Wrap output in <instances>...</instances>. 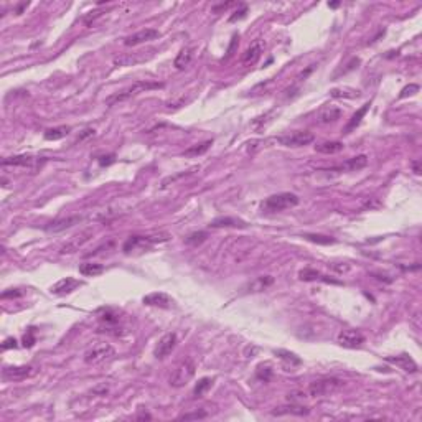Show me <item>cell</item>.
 Here are the masks:
<instances>
[{"instance_id":"cell-3","label":"cell","mask_w":422,"mask_h":422,"mask_svg":"<svg viewBox=\"0 0 422 422\" xmlns=\"http://www.w3.org/2000/svg\"><path fill=\"white\" fill-rule=\"evenodd\" d=\"M345 381H341L338 378H322L317 379L308 384L307 387V394L312 397H322V396H330L341 389Z\"/></svg>"},{"instance_id":"cell-33","label":"cell","mask_w":422,"mask_h":422,"mask_svg":"<svg viewBox=\"0 0 422 422\" xmlns=\"http://www.w3.org/2000/svg\"><path fill=\"white\" fill-rule=\"evenodd\" d=\"M211 382H213L211 378H201L198 382H196V386H195V389H193V394H195L196 397L203 396L205 392L211 387Z\"/></svg>"},{"instance_id":"cell-6","label":"cell","mask_w":422,"mask_h":422,"mask_svg":"<svg viewBox=\"0 0 422 422\" xmlns=\"http://www.w3.org/2000/svg\"><path fill=\"white\" fill-rule=\"evenodd\" d=\"M168 239V234H162V236H132V238H129L126 241V244H124V252H131V251H136L139 247H150L157 243H164V241Z\"/></svg>"},{"instance_id":"cell-42","label":"cell","mask_w":422,"mask_h":422,"mask_svg":"<svg viewBox=\"0 0 422 422\" xmlns=\"http://www.w3.org/2000/svg\"><path fill=\"white\" fill-rule=\"evenodd\" d=\"M9 348H17V340H14V338L5 340L4 345H2V350H9Z\"/></svg>"},{"instance_id":"cell-2","label":"cell","mask_w":422,"mask_h":422,"mask_svg":"<svg viewBox=\"0 0 422 422\" xmlns=\"http://www.w3.org/2000/svg\"><path fill=\"white\" fill-rule=\"evenodd\" d=\"M299 205V196L294 193H277L269 196L262 201V211L267 213H279L284 210H289V208H294Z\"/></svg>"},{"instance_id":"cell-37","label":"cell","mask_w":422,"mask_h":422,"mask_svg":"<svg viewBox=\"0 0 422 422\" xmlns=\"http://www.w3.org/2000/svg\"><path fill=\"white\" fill-rule=\"evenodd\" d=\"M206 417V412H203V410H196V412H190V414H183V415H180V419L182 420H190V419H205Z\"/></svg>"},{"instance_id":"cell-9","label":"cell","mask_w":422,"mask_h":422,"mask_svg":"<svg viewBox=\"0 0 422 422\" xmlns=\"http://www.w3.org/2000/svg\"><path fill=\"white\" fill-rule=\"evenodd\" d=\"M91 238H93V229H84V231L73 236L68 243L61 247L60 252H61V254H71V252L80 251V247H83Z\"/></svg>"},{"instance_id":"cell-45","label":"cell","mask_w":422,"mask_h":422,"mask_svg":"<svg viewBox=\"0 0 422 422\" xmlns=\"http://www.w3.org/2000/svg\"><path fill=\"white\" fill-rule=\"evenodd\" d=\"M338 5H340L338 2H335V4H328V7H331V9H336V7H338Z\"/></svg>"},{"instance_id":"cell-10","label":"cell","mask_w":422,"mask_h":422,"mask_svg":"<svg viewBox=\"0 0 422 422\" xmlns=\"http://www.w3.org/2000/svg\"><path fill=\"white\" fill-rule=\"evenodd\" d=\"M159 37H160V32L155 30V28H144V30H140L137 33H134V35L127 37L126 40H124V45H126V47H137V45L157 40Z\"/></svg>"},{"instance_id":"cell-23","label":"cell","mask_w":422,"mask_h":422,"mask_svg":"<svg viewBox=\"0 0 422 422\" xmlns=\"http://www.w3.org/2000/svg\"><path fill=\"white\" fill-rule=\"evenodd\" d=\"M369 111V103H366L363 106L361 109H358L356 111V114H353V117L350 121H348V124L345 126V134H350L351 131H354V129H356L359 124H361V121H363V117L366 116V112Z\"/></svg>"},{"instance_id":"cell-30","label":"cell","mask_w":422,"mask_h":422,"mask_svg":"<svg viewBox=\"0 0 422 422\" xmlns=\"http://www.w3.org/2000/svg\"><path fill=\"white\" fill-rule=\"evenodd\" d=\"M211 140H206L203 144H196V145H191L190 149L185 150V155L187 157H198V155H203L205 152L211 147Z\"/></svg>"},{"instance_id":"cell-25","label":"cell","mask_w":422,"mask_h":422,"mask_svg":"<svg viewBox=\"0 0 422 422\" xmlns=\"http://www.w3.org/2000/svg\"><path fill=\"white\" fill-rule=\"evenodd\" d=\"M193 52H195V48H190V47L180 50V53L177 55V58H175V68L177 70L187 68V66L190 65L191 58H193Z\"/></svg>"},{"instance_id":"cell-21","label":"cell","mask_w":422,"mask_h":422,"mask_svg":"<svg viewBox=\"0 0 422 422\" xmlns=\"http://www.w3.org/2000/svg\"><path fill=\"white\" fill-rule=\"evenodd\" d=\"M211 228H244L246 223L243 219H238V218H229V216H223V218H216L213 219Z\"/></svg>"},{"instance_id":"cell-7","label":"cell","mask_w":422,"mask_h":422,"mask_svg":"<svg viewBox=\"0 0 422 422\" xmlns=\"http://www.w3.org/2000/svg\"><path fill=\"white\" fill-rule=\"evenodd\" d=\"M315 140V136L312 132H294V134H289V136H282L277 139V142L280 145H285V147H303V145H308L312 144Z\"/></svg>"},{"instance_id":"cell-38","label":"cell","mask_w":422,"mask_h":422,"mask_svg":"<svg viewBox=\"0 0 422 422\" xmlns=\"http://www.w3.org/2000/svg\"><path fill=\"white\" fill-rule=\"evenodd\" d=\"M24 295V292L20 289H10V290H5L2 294V299H14V297H20Z\"/></svg>"},{"instance_id":"cell-28","label":"cell","mask_w":422,"mask_h":422,"mask_svg":"<svg viewBox=\"0 0 422 422\" xmlns=\"http://www.w3.org/2000/svg\"><path fill=\"white\" fill-rule=\"evenodd\" d=\"M343 145L341 142H323L320 145H315V150L318 152V154H325V155H333V154H338V152L343 150Z\"/></svg>"},{"instance_id":"cell-13","label":"cell","mask_w":422,"mask_h":422,"mask_svg":"<svg viewBox=\"0 0 422 422\" xmlns=\"http://www.w3.org/2000/svg\"><path fill=\"white\" fill-rule=\"evenodd\" d=\"M83 221V216H68V218H58L55 219V221L48 223L45 229H47L48 233H60V231H65V229H70L73 228L75 224H80Z\"/></svg>"},{"instance_id":"cell-35","label":"cell","mask_w":422,"mask_h":422,"mask_svg":"<svg viewBox=\"0 0 422 422\" xmlns=\"http://www.w3.org/2000/svg\"><path fill=\"white\" fill-rule=\"evenodd\" d=\"M271 376H272V369H271V366H269V364H266V366H264V364H261V366L257 368V378L262 379L264 382L271 379Z\"/></svg>"},{"instance_id":"cell-15","label":"cell","mask_w":422,"mask_h":422,"mask_svg":"<svg viewBox=\"0 0 422 422\" xmlns=\"http://www.w3.org/2000/svg\"><path fill=\"white\" fill-rule=\"evenodd\" d=\"M81 285H83L81 280H78L75 277H65V279L58 280V282L52 287V292L56 295H65V294H70L73 290H76L78 287H81Z\"/></svg>"},{"instance_id":"cell-34","label":"cell","mask_w":422,"mask_h":422,"mask_svg":"<svg viewBox=\"0 0 422 422\" xmlns=\"http://www.w3.org/2000/svg\"><path fill=\"white\" fill-rule=\"evenodd\" d=\"M206 239V233L203 231H198V233H191L187 239H185V243L187 244H191V246H198L201 244L203 241Z\"/></svg>"},{"instance_id":"cell-8","label":"cell","mask_w":422,"mask_h":422,"mask_svg":"<svg viewBox=\"0 0 422 422\" xmlns=\"http://www.w3.org/2000/svg\"><path fill=\"white\" fill-rule=\"evenodd\" d=\"M336 341L343 348H359L364 343V335L359 330H343Z\"/></svg>"},{"instance_id":"cell-20","label":"cell","mask_w":422,"mask_h":422,"mask_svg":"<svg viewBox=\"0 0 422 422\" xmlns=\"http://www.w3.org/2000/svg\"><path fill=\"white\" fill-rule=\"evenodd\" d=\"M272 284H274L272 275H261V277L254 279L252 282L246 285V292H262V290H266L267 287H271Z\"/></svg>"},{"instance_id":"cell-26","label":"cell","mask_w":422,"mask_h":422,"mask_svg":"<svg viewBox=\"0 0 422 422\" xmlns=\"http://www.w3.org/2000/svg\"><path fill=\"white\" fill-rule=\"evenodd\" d=\"M80 272L86 277H98L104 272V266L98 262H84L80 266Z\"/></svg>"},{"instance_id":"cell-32","label":"cell","mask_w":422,"mask_h":422,"mask_svg":"<svg viewBox=\"0 0 422 422\" xmlns=\"http://www.w3.org/2000/svg\"><path fill=\"white\" fill-rule=\"evenodd\" d=\"M303 238L312 241L315 244H323V246H328V244H333L335 239L330 238V236H323V234H303Z\"/></svg>"},{"instance_id":"cell-40","label":"cell","mask_w":422,"mask_h":422,"mask_svg":"<svg viewBox=\"0 0 422 422\" xmlns=\"http://www.w3.org/2000/svg\"><path fill=\"white\" fill-rule=\"evenodd\" d=\"M108 391H109V384H106V382H101L99 386H96L94 389H93L94 394H101V396H104Z\"/></svg>"},{"instance_id":"cell-12","label":"cell","mask_w":422,"mask_h":422,"mask_svg":"<svg viewBox=\"0 0 422 422\" xmlns=\"http://www.w3.org/2000/svg\"><path fill=\"white\" fill-rule=\"evenodd\" d=\"M262 50H264V42L262 40H254L249 45V48H247L246 52L243 53V56H241V65H243V66L256 65L257 60L261 58Z\"/></svg>"},{"instance_id":"cell-44","label":"cell","mask_w":422,"mask_h":422,"mask_svg":"<svg viewBox=\"0 0 422 422\" xmlns=\"http://www.w3.org/2000/svg\"><path fill=\"white\" fill-rule=\"evenodd\" d=\"M412 167H414V172H415V173H417V175H419V173H420V168H419V162H414V164H412Z\"/></svg>"},{"instance_id":"cell-1","label":"cell","mask_w":422,"mask_h":422,"mask_svg":"<svg viewBox=\"0 0 422 422\" xmlns=\"http://www.w3.org/2000/svg\"><path fill=\"white\" fill-rule=\"evenodd\" d=\"M155 88H162V84L160 83H150V81H136V83H132L129 88L109 96V98L106 99V104L114 106L117 103H122V101H127V99L134 98V96H137L140 93H145V91H150V89H155Z\"/></svg>"},{"instance_id":"cell-27","label":"cell","mask_w":422,"mask_h":422,"mask_svg":"<svg viewBox=\"0 0 422 422\" xmlns=\"http://www.w3.org/2000/svg\"><path fill=\"white\" fill-rule=\"evenodd\" d=\"M366 165H368V157L366 155H356V157H353V159H348L345 164H343L341 168L356 172V170H361V168H364Z\"/></svg>"},{"instance_id":"cell-22","label":"cell","mask_w":422,"mask_h":422,"mask_svg":"<svg viewBox=\"0 0 422 422\" xmlns=\"http://www.w3.org/2000/svg\"><path fill=\"white\" fill-rule=\"evenodd\" d=\"M35 159L30 155H15V157H7V159L2 160V165L4 167H32Z\"/></svg>"},{"instance_id":"cell-39","label":"cell","mask_w":422,"mask_h":422,"mask_svg":"<svg viewBox=\"0 0 422 422\" xmlns=\"http://www.w3.org/2000/svg\"><path fill=\"white\" fill-rule=\"evenodd\" d=\"M246 12H247V7H246V5H241V10H239V12H236L234 15H231V17H229V22H236V20H241V19H243V17L246 15Z\"/></svg>"},{"instance_id":"cell-16","label":"cell","mask_w":422,"mask_h":422,"mask_svg":"<svg viewBox=\"0 0 422 422\" xmlns=\"http://www.w3.org/2000/svg\"><path fill=\"white\" fill-rule=\"evenodd\" d=\"M142 302L145 305H150V307H170V303L173 300L170 295L165 294V292H152V294L144 297Z\"/></svg>"},{"instance_id":"cell-19","label":"cell","mask_w":422,"mask_h":422,"mask_svg":"<svg viewBox=\"0 0 422 422\" xmlns=\"http://www.w3.org/2000/svg\"><path fill=\"white\" fill-rule=\"evenodd\" d=\"M299 277L302 280H322V282H328V284H340L338 280L330 279V277H327V275H323L322 272L315 271V269H310V267L302 269V271L299 272Z\"/></svg>"},{"instance_id":"cell-36","label":"cell","mask_w":422,"mask_h":422,"mask_svg":"<svg viewBox=\"0 0 422 422\" xmlns=\"http://www.w3.org/2000/svg\"><path fill=\"white\" fill-rule=\"evenodd\" d=\"M419 91V86L417 84H410V86H406L401 91V94H399V98H407V96H412Z\"/></svg>"},{"instance_id":"cell-14","label":"cell","mask_w":422,"mask_h":422,"mask_svg":"<svg viewBox=\"0 0 422 422\" xmlns=\"http://www.w3.org/2000/svg\"><path fill=\"white\" fill-rule=\"evenodd\" d=\"M32 373H33L32 366H7V368H4L2 376H4V379H7V381H22V379L28 378Z\"/></svg>"},{"instance_id":"cell-31","label":"cell","mask_w":422,"mask_h":422,"mask_svg":"<svg viewBox=\"0 0 422 422\" xmlns=\"http://www.w3.org/2000/svg\"><path fill=\"white\" fill-rule=\"evenodd\" d=\"M310 410L307 407H302V406H289V407H279L275 409L272 414L275 415H282V414H295V415H305L308 414Z\"/></svg>"},{"instance_id":"cell-11","label":"cell","mask_w":422,"mask_h":422,"mask_svg":"<svg viewBox=\"0 0 422 422\" xmlns=\"http://www.w3.org/2000/svg\"><path fill=\"white\" fill-rule=\"evenodd\" d=\"M175 346H177V335L175 333H167L164 335L162 338L159 340V343H157V346H155V350H154V354H155V358H165L168 356L173 350H175Z\"/></svg>"},{"instance_id":"cell-29","label":"cell","mask_w":422,"mask_h":422,"mask_svg":"<svg viewBox=\"0 0 422 422\" xmlns=\"http://www.w3.org/2000/svg\"><path fill=\"white\" fill-rule=\"evenodd\" d=\"M70 131H71L70 126H58V127H53V129H47V131H45V139L47 140H60V139L68 136Z\"/></svg>"},{"instance_id":"cell-24","label":"cell","mask_w":422,"mask_h":422,"mask_svg":"<svg viewBox=\"0 0 422 422\" xmlns=\"http://www.w3.org/2000/svg\"><path fill=\"white\" fill-rule=\"evenodd\" d=\"M274 353L280 358V361H284L285 368L292 369L294 366H299V364H302V359L297 356L295 353H290V351H285V350H275Z\"/></svg>"},{"instance_id":"cell-18","label":"cell","mask_w":422,"mask_h":422,"mask_svg":"<svg viewBox=\"0 0 422 422\" xmlns=\"http://www.w3.org/2000/svg\"><path fill=\"white\" fill-rule=\"evenodd\" d=\"M341 111L335 106H323L322 109L318 111V121L322 124H328V122H335L336 119H340Z\"/></svg>"},{"instance_id":"cell-17","label":"cell","mask_w":422,"mask_h":422,"mask_svg":"<svg viewBox=\"0 0 422 422\" xmlns=\"http://www.w3.org/2000/svg\"><path fill=\"white\" fill-rule=\"evenodd\" d=\"M386 361H389L392 364H396L401 369L407 371V373H415L417 371V363L414 361L409 354H399V356H387Z\"/></svg>"},{"instance_id":"cell-43","label":"cell","mask_w":422,"mask_h":422,"mask_svg":"<svg viewBox=\"0 0 422 422\" xmlns=\"http://www.w3.org/2000/svg\"><path fill=\"white\" fill-rule=\"evenodd\" d=\"M94 136V129H86V131H83V134H80V137H78V140H84V139H88V137H91Z\"/></svg>"},{"instance_id":"cell-41","label":"cell","mask_w":422,"mask_h":422,"mask_svg":"<svg viewBox=\"0 0 422 422\" xmlns=\"http://www.w3.org/2000/svg\"><path fill=\"white\" fill-rule=\"evenodd\" d=\"M33 343H35V336H33V328H30L28 335H25V338H24V345L30 348V346H33Z\"/></svg>"},{"instance_id":"cell-5","label":"cell","mask_w":422,"mask_h":422,"mask_svg":"<svg viewBox=\"0 0 422 422\" xmlns=\"http://www.w3.org/2000/svg\"><path fill=\"white\" fill-rule=\"evenodd\" d=\"M116 354V350L112 348L109 343H98L93 348L84 353V363L88 364H99L106 361V359H111Z\"/></svg>"},{"instance_id":"cell-4","label":"cell","mask_w":422,"mask_h":422,"mask_svg":"<svg viewBox=\"0 0 422 422\" xmlns=\"http://www.w3.org/2000/svg\"><path fill=\"white\" fill-rule=\"evenodd\" d=\"M195 371H196V363L191 358H185L175 368V371H173V374L170 378V384L173 387H182L185 384H188L191 378L195 376Z\"/></svg>"}]
</instances>
